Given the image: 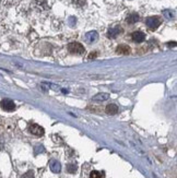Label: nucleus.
<instances>
[{"label": "nucleus", "mask_w": 177, "mask_h": 178, "mask_svg": "<svg viewBox=\"0 0 177 178\" xmlns=\"http://www.w3.org/2000/svg\"><path fill=\"white\" fill-rule=\"evenodd\" d=\"M68 51H70L71 54H74V55H82L84 54V47L81 45L80 43H70L68 45Z\"/></svg>", "instance_id": "f257e3e1"}, {"label": "nucleus", "mask_w": 177, "mask_h": 178, "mask_svg": "<svg viewBox=\"0 0 177 178\" xmlns=\"http://www.w3.org/2000/svg\"><path fill=\"white\" fill-rule=\"evenodd\" d=\"M145 24H147V26L149 27V29H151V30H156L157 27L160 26L161 20L159 19V18H156V17L149 18V19H147V22H145Z\"/></svg>", "instance_id": "f03ea898"}, {"label": "nucleus", "mask_w": 177, "mask_h": 178, "mask_svg": "<svg viewBox=\"0 0 177 178\" xmlns=\"http://www.w3.org/2000/svg\"><path fill=\"white\" fill-rule=\"evenodd\" d=\"M29 131H30L32 135L34 136H37V137H40V136L44 135V129L43 127H40V125H36V124H32L29 127Z\"/></svg>", "instance_id": "7ed1b4c3"}, {"label": "nucleus", "mask_w": 177, "mask_h": 178, "mask_svg": "<svg viewBox=\"0 0 177 178\" xmlns=\"http://www.w3.org/2000/svg\"><path fill=\"white\" fill-rule=\"evenodd\" d=\"M1 107L4 108V111H14L15 105H14V103L11 101V100H4V101L1 102Z\"/></svg>", "instance_id": "20e7f679"}, {"label": "nucleus", "mask_w": 177, "mask_h": 178, "mask_svg": "<svg viewBox=\"0 0 177 178\" xmlns=\"http://www.w3.org/2000/svg\"><path fill=\"white\" fill-rule=\"evenodd\" d=\"M131 37H132V40L136 42V43H142L144 38H145V35L142 32H140V31H136V32L132 33Z\"/></svg>", "instance_id": "39448f33"}, {"label": "nucleus", "mask_w": 177, "mask_h": 178, "mask_svg": "<svg viewBox=\"0 0 177 178\" xmlns=\"http://www.w3.org/2000/svg\"><path fill=\"white\" fill-rule=\"evenodd\" d=\"M121 27L120 26H116L114 27V29H110L109 31H108V37H112V38H115V37L117 36V35H119V34L121 33Z\"/></svg>", "instance_id": "423d86ee"}, {"label": "nucleus", "mask_w": 177, "mask_h": 178, "mask_svg": "<svg viewBox=\"0 0 177 178\" xmlns=\"http://www.w3.org/2000/svg\"><path fill=\"white\" fill-rule=\"evenodd\" d=\"M117 53L120 55H128L130 53V47L127 45H119L117 47Z\"/></svg>", "instance_id": "0eeeda50"}, {"label": "nucleus", "mask_w": 177, "mask_h": 178, "mask_svg": "<svg viewBox=\"0 0 177 178\" xmlns=\"http://www.w3.org/2000/svg\"><path fill=\"white\" fill-rule=\"evenodd\" d=\"M117 111H118V107H117L116 105L110 104V105H108V106L106 107V113H107V114L115 115V114H117Z\"/></svg>", "instance_id": "6e6552de"}, {"label": "nucleus", "mask_w": 177, "mask_h": 178, "mask_svg": "<svg viewBox=\"0 0 177 178\" xmlns=\"http://www.w3.org/2000/svg\"><path fill=\"white\" fill-rule=\"evenodd\" d=\"M139 20V15H138L137 13H132V14H130L129 17L127 18V22L129 24H134V23H136L137 21Z\"/></svg>", "instance_id": "1a4fd4ad"}, {"label": "nucleus", "mask_w": 177, "mask_h": 178, "mask_svg": "<svg viewBox=\"0 0 177 178\" xmlns=\"http://www.w3.org/2000/svg\"><path fill=\"white\" fill-rule=\"evenodd\" d=\"M90 177L91 178H104V174L103 173H101V171H93L92 173H91Z\"/></svg>", "instance_id": "9d476101"}, {"label": "nucleus", "mask_w": 177, "mask_h": 178, "mask_svg": "<svg viewBox=\"0 0 177 178\" xmlns=\"http://www.w3.org/2000/svg\"><path fill=\"white\" fill-rule=\"evenodd\" d=\"M51 169H53L55 173H58V171H60V165H59V163H57V162H53Z\"/></svg>", "instance_id": "9b49d317"}, {"label": "nucleus", "mask_w": 177, "mask_h": 178, "mask_svg": "<svg viewBox=\"0 0 177 178\" xmlns=\"http://www.w3.org/2000/svg\"><path fill=\"white\" fill-rule=\"evenodd\" d=\"M97 56V54L96 53H94V54H91L90 56H89V58H91V59H92V58H95Z\"/></svg>", "instance_id": "f8f14e48"}]
</instances>
